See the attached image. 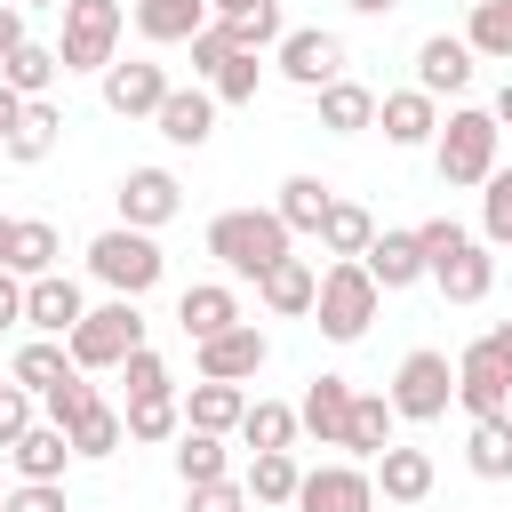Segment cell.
Listing matches in <instances>:
<instances>
[{"label":"cell","mask_w":512,"mask_h":512,"mask_svg":"<svg viewBox=\"0 0 512 512\" xmlns=\"http://www.w3.org/2000/svg\"><path fill=\"white\" fill-rule=\"evenodd\" d=\"M176 328H184L192 344H208V336L240 328V296H232L224 280H192V288L176 296Z\"/></svg>","instance_id":"cell-20"},{"label":"cell","mask_w":512,"mask_h":512,"mask_svg":"<svg viewBox=\"0 0 512 512\" xmlns=\"http://www.w3.org/2000/svg\"><path fill=\"white\" fill-rule=\"evenodd\" d=\"M328 208H336V192H328L320 176H288V184H280V200H272V216H280L288 232H312V240H320Z\"/></svg>","instance_id":"cell-29"},{"label":"cell","mask_w":512,"mask_h":512,"mask_svg":"<svg viewBox=\"0 0 512 512\" xmlns=\"http://www.w3.org/2000/svg\"><path fill=\"white\" fill-rule=\"evenodd\" d=\"M416 240H424L432 288H440L448 304H480V296L496 288V256H488V240H472L456 216H432V224H416Z\"/></svg>","instance_id":"cell-1"},{"label":"cell","mask_w":512,"mask_h":512,"mask_svg":"<svg viewBox=\"0 0 512 512\" xmlns=\"http://www.w3.org/2000/svg\"><path fill=\"white\" fill-rule=\"evenodd\" d=\"M120 0H64V40H56V56H64V72H112L120 56Z\"/></svg>","instance_id":"cell-7"},{"label":"cell","mask_w":512,"mask_h":512,"mask_svg":"<svg viewBox=\"0 0 512 512\" xmlns=\"http://www.w3.org/2000/svg\"><path fill=\"white\" fill-rule=\"evenodd\" d=\"M160 104H168V72H160V64H112V72H104V112L152 120Z\"/></svg>","instance_id":"cell-17"},{"label":"cell","mask_w":512,"mask_h":512,"mask_svg":"<svg viewBox=\"0 0 512 512\" xmlns=\"http://www.w3.org/2000/svg\"><path fill=\"white\" fill-rule=\"evenodd\" d=\"M320 128H328V136H360V128H376V96H368L360 80L320 88Z\"/></svg>","instance_id":"cell-33"},{"label":"cell","mask_w":512,"mask_h":512,"mask_svg":"<svg viewBox=\"0 0 512 512\" xmlns=\"http://www.w3.org/2000/svg\"><path fill=\"white\" fill-rule=\"evenodd\" d=\"M288 240H296V232H288L272 208H224V216L208 224V256H216L232 280H264L280 256H296Z\"/></svg>","instance_id":"cell-2"},{"label":"cell","mask_w":512,"mask_h":512,"mask_svg":"<svg viewBox=\"0 0 512 512\" xmlns=\"http://www.w3.org/2000/svg\"><path fill=\"white\" fill-rule=\"evenodd\" d=\"M88 272H96L112 296H144V288H160L168 256H160V240H152V232L112 224V232H96V240H88Z\"/></svg>","instance_id":"cell-5"},{"label":"cell","mask_w":512,"mask_h":512,"mask_svg":"<svg viewBox=\"0 0 512 512\" xmlns=\"http://www.w3.org/2000/svg\"><path fill=\"white\" fill-rule=\"evenodd\" d=\"M376 304H384V288L368 280V264H328L320 272V296H312V320H320L328 344H360L368 320H376Z\"/></svg>","instance_id":"cell-4"},{"label":"cell","mask_w":512,"mask_h":512,"mask_svg":"<svg viewBox=\"0 0 512 512\" xmlns=\"http://www.w3.org/2000/svg\"><path fill=\"white\" fill-rule=\"evenodd\" d=\"M56 136H64V112L40 96V104H24V128L8 136V160H24V168H32V160H48V152H56Z\"/></svg>","instance_id":"cell-38"},{"label":"cell","mask_w":512,"mask_h":512,"mask_svg":"<svg viewBox=\"0 0 512 512\" xmlns=\"http://www.w3.org/2000/svg\"><path fill=\"white\" fill-rule=\"evenodd\" d=\"M448 400H456V368H448V352H408L400 368H392V408L408 416V424H440L448 416Z\"/></svg>","instance_id":"cell-8"},{"label":"cell","mask_w":512,"mask_h":512,"mask_svg":"<svg viewBox=\"0 0 512 512\" xmlns=\"http://www.w3.org/2000/svg\"><path fill=\"white\" fill-rule=\"evenodd\" d=\"M8 224H16V216H0V264H8Z\"/></svg>","instance_id":"cell-59"},{"label":"cell","mask_w":512,"mask_h":512,"mask_svg":"<svg viewBox=\"0 0 512 512\" xmlns=\"http://www.w3.org/2000/svg\"><path fill=\"white\" fill-rule=\"evenodd\" d=\"M496 144H504L496 112H472V104H456V112L440 120V136H432L440 184H448V192H472V184H488V176H496Z\"/></svg>","instance_id":"cell-3"},{"label":"cell","mask_w":512,"mask_h":512,"mask_svg":"<svg viewBox=\"0 0 512 512\" xmlns=\"http://www.w3.org/2000/svg\"><path fill=\"white\" fill-rule=\"evenodd\" d=\"M88 320V304H80V280H64V272H48V280H24V328L32 336H72Z\"/></svg>","instance_id":"cell-14"},{"label":"cell","mask_w":512,"mask_h":512,"mask_svg":"<svg viewBox=\"0 0 512 512\" xmlns=\"http://www.w3.org/2000/svg\"><path fill=\"white\" fill-rule=\"evenodd\" d=\"M272 64H280V80H288V88H312V96H320V88H336V80H344V40H336V32H320V24H304V32H288V40L272 48Z\"/></svg>","instance_id":"cell-9"},{"label":"cell","mask_w":512,"mask_h":512,"mask_svg":"<svg viewBox=\"0 0 512 512\" xmlns=\"http://www.w3.org/2000/svg\"><path fill=\"white\" fill-rule=\"evenodd\" d=\"M56 72H64V56H56V48H40V40H24V48H16L8 64H0V80H8V88H16L24 104H40Z\"/></svg>","instance_id":"cell-35"},{"label":"cell","mask_w":512,"mask_h":512,"mask_svg":"<svg viewBox=\"0 0 512 512\" xmlns=\"http://www.w3.org/2000/svg\"><path fill=\"white\" fill-rule=\"evenodd\" d=\"M176 472H184V488H208V480H232V456H224V440L216 432H176Z\"/></svg>","instance_id":"cell-34"},{"label":"cell","mask_w":512,"mask_h":512,"mask_svg":"<svg viewBox=\"0 0 512 512\" xmlns=\"http://www.w3.org/2000/svg\"><path fill=\"white\" fill-rule=\"evenodd\" d=\"M120 440H128V424H120V408H104V400L72 424V456H120Z\"/></svg>","instance_id":"cell-42"},{"label":"cell","mask_w":512,"mask_h":512,"mask_svg":"<svg viewBox=\"0 0 512 512\" xmlns=\"http://www.w3.org/2000/svg\"><path fill=\"white\" fill-rule=\"evenodd\" d=\"M88 408H96V384H88V376H64V384L48 392V424H64V432H72Z\"/></svg>","instance_id":"cell-46"},{"label":"cell","mask_w":512,"mask_h":512,"mask_svg":"<svg viewBox=\"0 0 512 512\" xmlns=\"http://www.w3.org/2000/svg\"><path fill=\"white\" fill-rule=\"evenodd\" d=\"M8 464H16V480H64V464H72V432H64V424H32V432L8 448Z\"/></svg>","instance_id":"cell-27"},{"label":"cell","mask_w":512,"mask_h":512,"mask_svg":"<svg viewBox=\"0 0 512 512\" xmlns=\"http://www.w3.org/2000/svg\"><path fill=\"white\" fill-rule=\"evenodd\" d=\"M8 512H64V480H16Z\"/></svg>","instance_id":"cell-48"},{"label":"cell","mask_w":512,"mask_h":512,"mask_svg":"<svg viewBox=\"0 0 512 512\" xmlns=\"http://www.w3.org/2000/svg\"><path fill=\"white\" fill-rule=\"evenodd\" d=\"M256 504H296V488H304V472H296V456H248V480H240Z\"/></svg>","instance_id":"cell-41"},{"label":"cell","mask_w":512,"mask_h":512,"mask_svg":"<svg viewBox=\"0 0 512 512\" xmlns=\"http://www.w3.org/2000/svg\"><path fill=\"white\" fill-rule=\"evenodd\" d=\"M0 512H8V488H0Z\"/></svg>","instance_id":"cell-60"},{"label":"cell","mask_w":512,"mask_h":512,"mask_svg":"<svg viewBox=\"0 0 512 512\" xmlns=\"http://www.w3.org/2000/svg\"><path fill=\"white\" fill-rule=\"evenodd\" d=\"M456 400L472 408V424H480V416H512V368H504L488 344H464V360H456Z\"/></svg>","instance_id":"cell-11"},{"label":"cell","mask_w":512,"mask_h":512,"mask_svg":"<svg viewBox=\"0 0 512 512\" xmlns=\"http://www.w3.org/2000/svg\"><path fill=\"white\" fill-rule=\"evenodd\" d=\"M128 440H176L184 432V400L176 392H152V400H128Z\"/></svg>","instance_id":"cell-40"},{"label":"cell","mask_w":512,"mask_h":512,"mask_svg":"<svg viewBox=\"0 0 512 512\" xmlns=\"http://www.w3.org/2000/svg\"><path fill=\"white\" fill-rule=\"evenodd\" d=\"M256 80H264L256 56H224L216 80H208V96H216V104H256Z\"/></svg>","instance_id":"cell-44"},{"label":"cell","mask_w":512,"mask_h":512,"mask_svg":"<svg viewBox=\"0 0 512 512\" xmlns=\"http://www.w3.org/2000/svg\"><path fill=\"white\" fill-rule=\"evenodd\" d=\"M152 128H160L176 152H200V144L216 136V96H208V88H168V104L152 112Z\"/></svg>","instance_id":"cell-18"},{"label":"cell","mask_w":512,"mask_h":512,"mask_svg":"<svg viewBox=\"0 0 512 512\" xmlns=\"http://www.w3.org/2000/svg\"><path fill=\"white\" fill-rule=\"evenodd\" d=\"M296 432H304V424H296V408H288V400H248V416H240V440H248L256 456H288V448H296Z\"/></svg>","instance_id":"cell-31"},{"label":"cell","mask_w":512,"mask_h":512,"mask_svg":"<svg viewBox=\"0 0 512 512\" xmlns=\"http://www.w3.org/2000/svg\"><path fill=\"white\" fill-rule=\"evenodd\" d=\"M464 48H472V56H496V64H512V0H472Z\"/></svg>","instance_id":"cell-37"},{"label":"cell","mask_w":512,"mask_h":512,"mask_svg":"<svg viewBox=\"0 0 512 512\" xmlns=\"http://www.w3.org/2000/svg\"><path fill=\"white\" fill-rule=\"evenodd\" d=\"M496 128H512V80L496 88Z\"/></svg>","instance_id":"cell-57"},{"label":"cell","mask_w":512,"mask_h":512,"mask_svg":"<svg viewBox=\"0 0 512 512\" xmlns=\"http://www.w3.org/2000/svg\"><path fill=\"white\" fill-rule=\"evenodd\" d=\"M344 8H360V16H392L400 0H344Z\"/></svg>","instance_id":"cell-55"},{"label":"cell","mask_w":512,"mask_h":512,"mask_svg":"<svg viewBox=\"0 0 512 512\" xmlns=\"http://www.w3.org/2000/svg\"><path fill=\"white\" fill-rule=\"evenodd\" d=\"M480 344H488V352H496V360H504V368H512V320H504V328H488V336H480Z\"/></svg>","instance_id":"cell-54"},{"label":"cell","mask_w":512,"mask_h":512,"mask_svg":"<svg viewBox=\"0 0 512 512\" xmlns=\"http://www.w3.org/2000/svg\"><path fill=\"white\" fill-rule=\"evenodd\" d=\"M16 128H24V96L0 80V152H8V136H16Z\"/></svg>","instance_id":"cell-52"},{"label":"cell","mask_w":512,"mask_h":512,"mask_svg":"<svg viewBox=\"0 0 512 512\" xmlns=\"http://www.w3.org/2000/svg\"><path fill=\"white\" fill-rule=\"evenodd\" d=\"M296 504H304V512H376V472H360V464H320V472H304Z\"/></svg>","instance_id":"cell-13"},{"label":"cell","mask_w":512,"mask_h":512,"mask_svg":"<svg viewBox=\"0 0 512 512\" xmlns=\"http://www.w3.org/2000/svg\"><path fill=\"white\" fill-rule=\"evenodd\" d=\"M120 376H128V400H152V392H176V384H168V360H160L152 344H144V352H128V360H120Z\"/></svg>","instance_id":"cell-45"},{"label":"cell","mask_w":512,"mask_h":512,"mask_svg":"<svg viewBox=\"0 0 512 512\" xmlns=\"http://www.w3.org/2000/svg\"><path fill=\"white\" fill-rule=\"evenodd\" d=\"M16 320H24V280L0 272V328H16Z\"/></svg>","instance_id":"cell-53"},{"label":"cell","mask_w":512,"mask_h":512,"mask_svg":"<svg viewBox=\"0 0 512 512\" xmlns=\"http://www.w3.org/2000/svg\"><path fill=\"white\" fill-rule=\"evenodd\" d=\"M64 344H72V368H80V376H88V368H120L128 352H144V312H136V296L96 304Z\"/></svg>","instance_id":"cell-6"},{"label":"cell","mask_w":512,"mask_h":512,"mask_svg":"<svg viewBox=\"0 0 512 512\" xmlns=\"http://www.w3.org/2000/svg\"><path fill=\"white\" fill-rule=\"evenodd\" d=\"M464 464H472L480 480H512V416H480V424H472Z\"/></svg>","instance_id":"cell-36"},{"label":"cell","mask_w":512,"mask_h":512,"mask_svg":"<svg viewBox=\"0 0 512 512\" xmlns=\"http://www.w3.org/2000/svg\"><path fill=\"white\" fill-rule=\"evenodd\" d=\"M320 248H328L336 264H360V256L376 248V216H368L360 200H336V208H328V224H320Z\"/></svg>","instance_id":"cell-30"},{"label":"cell","mask_w":512,"mask_h":512,"mask_svg":"<svg viewBox=\"0 0 512 512\" xmlns=\"http://www.w3.org/2000/svg\"><path fill=\"white\" fill-rule=\"evenodd\" d=\"M256 0H208V16H248Z\"/></svg>","instance_id":"cell-56"},{"label":"cell","mask_w":512,"mask_h":512,"mask_svg":"<svg viewBox=\"0 0 512 512\" xmlns=\"http://www.w3.org/2000/svg\"><path fill=\"white\" fill-rule=\"evenodd\" d=\"M256 296H264V312H280V320H304V312H312V296H320V272H312V256H280V264L256 280Z\"/></svg>","instance_id":"cell-23"},{"label":"cell","mask_w":512,"mask_h":512,"mask_svg":"<svg viewBox=\"0 0 512 512\" xmlns=\"http://www.w3.org/2000/svg\"><path fill=\"white\" fill-rule=\"evenodd\" d=\"M480 240L488 248H512V168H496L480 184Z\"/></svg>","instance_id":"cell-43"},{"label":"cell","mask_w":512,"mask_h":512,"mask_svg":"<svg viewBox=\"0 0 512 512\" xmlns=\"http://www.w3.org/2000/svg\"><path fill=\"white\" fill-rule=\"evenodd\" d=\"M416 88L440 104V96H464L472 88V48L456 40V32H432L424 48H416Z\"/></svg>","instance_id":"cell-16"},{"label":"cell","mask_w":512,"mask_h":512,"mask_svg":"<svg viewBox=\"0 0 512 512\" xmlns=\"http://www.w3.org/2000/svg\"><path fill=\"white\" fill-rule=\"evenodd\" d=\"M432 480H440V472H432L424 448H400V440H392V448L376 456V488H384V504H424Z\"/></svg>","instance_id":"cell-25"},{"label":"cell","mask_w":512,"mask_h":512,"mask_svg":"<svg viewBox=\"0 0 512 512\" xmlns=\"http://www.w3.org/2000/svg\"><path fill=\"white\" fill-rule=\"evenodd\" d=\"M32 432V392L24 384H0V448H16Z\"/></svg>","instance_id":"cell-47"},{"label":"cell","mask_w":512,"mask_h":512,"mask_svg":"<svg viewBox=\"0 0 512 512\" xmlns=\"http://www.w3.org/2000/svg\"><path fill=\"white\" fill-rule=\"evenodd\" d=\"M8 376H16L32 400H48V392H56L64 376H80V368H72V344H64V336H32V344L16 352V368H8Z\"/></svg>","instance_id":"cell-26"},{"label":"cell","mask_w":512,"mask_h":512,"mask_svg":"<svg viewBox=\"0 0 512 512\" xmlns=\"http://www.w3.org/2000/svg\"><path fill=\"white\" fill-rule=\"evenodd\" d=\"M240 416H248V392H240V384L200 376V384L184 392V424H192V432H216V440H224V432H240Z\"/></svg>","instance_id":"cell-24"},{"label":"cell","mask_w":512,"mask_h":512,"mask_svg":"<svg viewBox=\"0 0 512 512\" xmlns=\"http://www.w3.org/2000/svg\"><path fill=\"white\" fill-rule=\"evenodd\" d=\"M208 24H216V16H208V0H136V32H144L152 48H176V40L192 48Z\"/></svg>","instance_id":"cell-21"},{"label":"cell","mask_w":512,"mask_h":512,"mask_svg":"<svg viewBox=\"0 0 512 512\" xmlns=\"http://www.w3.org/2000/svg\"><path fill=\"white\" fill-rule=\"evenodd\" d=\"M16 8H56V16H64V0H16Z\"/></svg>","instance_id":"cell-58"},{"label":"cell","mask_w":512,"mask_h":512,"mask_svg":"<svg viewBox=\"0 0 512 512\" xmlns=\"http://www.w3.org/2000/svg\"><path fill=\"white\" fill-rule=\"evenodd\" d=\"M192 352H200V376H216V384H248V376L272 360V344H264L256 320H240V328H224V336H208V344H192Z\"/></svg>","instance_id":"cell-12"},{"label":"cell","mask_w":512,"mask_h":512,"mask_svg":"<svg viewBox=\"0 0 512 512\" xmlns=\"http://www.w3.org/2000/svg\"><path fill=\"white\" fill-rule=\"evenodd\" d=\"M376 128L392 144H432L440 136V104L424 88H392V96H376Z\"/></svg>","instance_id":"cell-22"},{"label":"cell","mask_w":512,"mask_h":512,"mask_svg":"<svg viewBox=\"0 0 512 512\" xmlns=\"http://www.w3.org/2000/svg\"><path fill=\"white\" fill-rule=\"evenodd\" d=\"M0 272H16V280H48V272H56V224L16 216V224H8V264H0Z\"/></svg>","instance_id":"cell-28"},{"label":"cell","mask_w":512,"mask_h":512,"mask_svg":"<svg viewBox=\"0 0 512 512\" xmlns=\"http://www.w3.org/2000/svg\"><path fill=\"white\" fill-rule=\"evenodd\" d=\"M112 200H120V224H128V232H160V224L184 216V184H176L168 168H128Z\"/></svg>","instance_id":"cell-10"},{"label":"cell","mask_w":512,"mask_h":512,"mask_svg":"<svg viewBox=\"0 0 512 512\" xmlns=\"http://www.w3.org/2000/svg\"><path fill=\"white\" fill-rule=\"evenodd\" d=\"M392 424H400V408H392V392H384V400H376V392H352V432H344V448L376 464V456L392 448Z\"/></svg>","instance_id":"cell-32"},{"label":"cell","mask_w":512,"mask_h":512,"mask_svg":"<svg viewBox=\"0 0 512 512\" xmlns=\"http://www.w3.org/2000/svg\"><path fill=\"white\" fill-rule=\"evenodd\" d=\"M24 40H32V32H24V8H16V0H0V64H8Z\"/></svg>","instance_id":"cell-51"},{"label":"cell","mask_w":512,"mask_h":512,"mask_svg":"<svg viewBox=\"0 0 512 512\" xmlns=\"http://www.w3.org/2000/svg\"><path fill=\"white\" fill-rule=\"evenodd\" d=\"M192 512H248V488L240 480H208V488H192Z\"/></svg>","instance_id":"cell-50"},{"label":"cell","mask_w":512,"mask_h":512,"mask_svg":"<svg viewBox=\"0 0 512 512\" xmlns=\"http://www.w3.org/2000/svg\"><path fill=\"white\" fill-rule=\"evenodd\" d=\"M296 424H304L320 448H344V432H352V384H344V376H312L304 400H296Z\"/></svg>","instance_id":"cell-15"},{"label":"cell","mask_w":512,"mask_h":512,"mask_svg":"<svg viewBox=\"0 0 512 512\" xmlns=\"http://www.w3.org/2000/svg\"><path fill=\"white\" fill-rule=\"evenodd\" d=\"M360 264H368V280H376L384 296H400V288L432 280V264H424V240H416V232H376V248H368Z\"/></svg>","instance_id":"cell-19"},{"label":"cell","mask_w":512,"mask_h":512,"mask_svg":"<svg viewBox=\"0 0 512 512\" xmlns=\"http://www.w3.org/2000/svg\"><path fill=\"white\" fill-rule=\"evenodd\" d=\"M224 56H240V48H232V32H224V24H208V32L192 40V72H208V80H216V64H224Z\"/></svg>","instance_id":"cell-49"},{"label":"cell","mask_w":512,"mask_h":512,"mask_svg":"<svg viewBox=\"0 0 512 512\" xmlns=\"http://www.w3.org/2000/svg\"><path fill=\"white\" fill-rule=\"evenodd\" d=\"M216 24L232 32V48H240V56H256V48H280V40H288V24H280V0H256L248 16H216Z\"/></svg>","instance_id":"cell-39"}]
</instances>
